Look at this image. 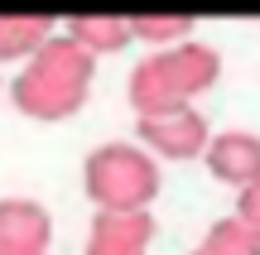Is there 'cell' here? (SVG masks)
Masks as SVG:
<instances>
[{"instance_id": "obj_1", "label": "cell", "mask_w": 260, "mask_h": 255, "mask_svg": "<svg viewBox=\"0 0 260 255\" xmlns=\"http://www.w3.org/2000/svg\"><path fill=\"white\" fill-rule=\"evenodd\" d=\"M92 82H96V58L77 39H68V29H63L15 72L10 101H15L19 116L53 125V121H73L87 106Z\"/></svg>"}, {"instance_id": "obj_2", "label": "cell", "mask_w": 260, "mask_h": 255, "mask_svg": "<svg viewBox=\"0 0 260 255\" xmlns=\"http://www.w3.org/2000/svg\"><path fill=\"white\" fill-rule=\"evenodd\" d=\"M217 82H222V53L203 39H183L174 48H154L149 58H140L125 77V96L135 116H154L174 106H193Z\"/></svg>"}, {"instance_id": "obj_3", "label": "cell", "mask_w": 260, "mask_h": 255, "mask_svg": "<svg viewBox=\"0 0 260 255\" xmlns=\"http://www.w3.org/2000/svg\"><path fill=\"white\" fill-rule=\"evenodd\" d=\"M159 188L164 169L135 140H106L82 159V193L96 212H149Z\"/></svg>"}, {"instance_id": "obj_4", "label": "cell", "mask_w": 260, "mask_h": 255, "mask_svg": "<svg viewBox=\"0 0 260 255\" xmlns=\"http://www.w3.org/2000/svg\"><path fill=\"white\" fill-rule=\"evenodd\" d=\"M207 140H212V125L198 106H174V111H154V116H135V144H145L159 164L174 159H203Z\"/></svg>"}, {"instance_id": "obj_5", "label": "cell", "mask_w": 260, "mask_h": 255, "mask_svg": "<svg viewBox=\"0 0 260 255\" xmlns=\"http://www.w3.org/2000/svg\"><path fill=\"white\" fill-rule=\"evenodd\" d=\"M154 231V212H92L82 255H149Z\"/></svg>"}, {"instance_id": "obj_6", "label": "cell", "mask_w": 260, "mask_h": 255, "mask_svg": "<svg viewBox=\"0 0 260 255\" xmlns=\"http://www.w3.org/2000/svg\"><path fill=\"white\" fill-rule=\"evenodd\" d=\"M0 255H53V217L39 198H0Z\"/></svg>"}, {"instance_id": "obj_7", "label": "cell", "mask_w": 260, "mask_h": 255, "mask_svg": "<svg viewBox=\"0 0 260 255\" xmlns=\"http://www.w3.org/2000/svg\"><path fill=\"white\" fill-rule=\"evenodd\" d=\"M203 164L217 183L226 188H246L260 178V135L255 130H212L203 150Z\"/></svg>"}, {"instance_id": "obj_8", "label": "cell", "mask_w": 260, "mask_h": 255, "mask_svg": "<svg viewBox=\"0 0 260 255\" xmlns=\"http://www.w3.org/2000/svg\"><path fill=\"white\" fill-rule=\"evenodd\" d=\"M68 39H77V44L102 63V58L125 53V48L135 44V24H130L125 15H77L73 24H68Z\"/></svg>"}, {"instance_id": "obj_9", "label": "cell", "mask_w": 260, "mask_h": 255, "mask_svg": "<svg viewBox=\"0 0 260 255\" xmlns=\"http://www.w3.org/2000/svg\"><path fill=\"white\" fill-rule=\"evenodd\" d=\"M53 34L58 24L48 15H0V63H29Z\"/></svg>"}, {"instance_id": "obj_10", "label": "cell", "mask_w": 260, "mask_h": 255, "mask_svg": "<svg viewBox=\"0 0 260 255\" xmlns=\"http://www.w3.org/2000/svg\"><path fill=\"white\" fill-rule=\"evenodd\" d=\"M188 255H260V231L246 227L241 217H222L203 231V241Z\"/></svg>"}, {"instance_id": "obj_11", "label": "cell", "mask_w": 260, "mask_h": 255, "mask_svg": "<svg viewBox=\"0 0 260 255\" xmlns=\"http://www.w3.org/2000/svg\"><path fill=\"white\" fill-rule=\"evenodd\" d=\"M130 24H135V39L149 48H174L183 39H193V15H140Z\"/></svg>"}, {"instance_id": "obj_12", "label": "cell", "mask_w": 260, "mask_h": 255, "mask_svg": "<svg viewBox=\"0 0 260 255\" xmlns=\"http://www.w3.org/2000/svg\"><path fill=\"white\" fill-rule=\"evenodd\" d=\"M232 217H241L246 227L260 231V178L246 183V188H236V212H232Z\"/></svg>"}]
</instances>
